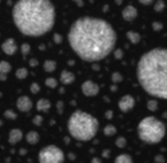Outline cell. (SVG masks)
<instances>
[{"instance_id":"obj_1","label":"cell","mask_w":167,"mask_h":163,"mask_svg":"<svg viewBox=\"0 0 167 163\" xmlns=\"http://www.w3.org/2000/svg\"><path fill=\"white\" fill-rule=\"evenodd\" d=\"M68 41L74 52L86 61H98L113 52L116 34L108 21L99 18L83 16L72 23Z\"/></svg>"},{"instance_id":"obj_2","label":"cell","mask_w":167,"mask_h":163,"mask_svg":"<svg viewBox=\"0 0 167 163\" xmlns=\"http://www.w3.org/2000/svg\"><path fill=\"white\" fill-rule=\"evenodd\" d=\"M17 29L26 36H42L55 24V6L49 0H20L12 9Z\"/></svg>"},{"instance_id":"obj_3","label":"cell","mask_w":167,"mask_h":163,"mask_svg":"<svg viewBox=\"0 0 167 163\" xmlns=\"http://www.w3.org/2000/svg\"><path fill=\"white\" fill-rule=\"evenodd\" d=\"M136 76L147 94L167 99V50L154 48L147 51L138 61Z\"/></svg>"},{"instance_id":"obj_4","label":"cell","mask_w":167,"mask_h":163,"mask_svg":"<svg viewBox=\"0 0 167 163\" xmlns=\"http://www.w3.org/2000/svg\"><path fill=\"white\" fill-rule=\"evenodd\" d=\"M99 122L95 117L84 111H75L68 119V132L79 142H88L96 135Z\"/></svg>"},{"instance_id":"obj_5","label":"cell","mask_w":167,"mask_h":163,"mask_svg":"<svg viewBox=\"0 0 167 163\" xmlns=\"http://www.w3.org/2000/svg\"><path fill=\"white\" fill-rule=\"evenodd\" d=\"M138 135L144 143L155 144L159 143L166 135V126L163 122L154 117L142 119L138 124Z\"/></svg>"},{"instance_id":"obj_6","label":"cell","mask_w":167,"mask_h":163,"mask_svg":"<svg viewBox=\"0 0 167 163\" xmlns=\"http://www.w3.org/2000/svg\"><path fill=\"white\" fill-rule=\"evenodd\" d=\"M64 152L58 146H47L39 151V163H63Z\"/></svg>"},{"instance_id":"obj_7","label":"cell","mask_w":167,"mask_h":163,"mask_svg":"<svg viewBox=\"0 0 167 163\" xmlns=\"http://www.w3.org/2000/svg\"><path fill=\"white\" fill-rule=\"evenodd\" d=\"M82 92L86 96H95L99 94V86L92 80H86L82 84Z\"/></svg>"},{"instance_id":"obj_8","label":"cell","mask_w":167,"mask_h":163,"mask_svg":"<svg viewBox=\"0 0 167 163\" xmlns=\"http://www.w3.org/2000/svg\"><path fill=\"white\" fill-rule=\"evenodd\" d=\"M135 106V99L131 95H124L120 100H119V110L122 112H128L131 111Z\"/></svg>"},{"instance_id":"obj_9","label":"cell","mask_w":167,"mask_h":163,"mask_svg":"<svg viewBox=\"0 0 167 163\" xmlns=\"http://www.w3.org/2000/svg\"><path fill=\"white\" fill-rule=\"evenodd\" d=\"M32 106H34V104H32V100L29 99L28 96H26V95L20 96V98L17 99V102H16L17 110L22 111V112H28V111L32 108Z\"/></svg>"},{"instance_id":"obj_10","label":"cell","mask_w":167,"mask_h":163,"mask_svg":"<svg viewBox=\"0 0 167 163\" xmlns=\"http://www.w3.org/2000/svg\"><path fill=\"white\" fill-rule=\"evenodd\" d=\"M1 50H3V52L7 54V55H14L17 51V44H16V41H15V39H12V38L7 39V40L1 44Z\"/></svg>"},{"instance_id":"obj_11","label":"cell","mask_w":167,"mask_h":163,"mask_svg":"<svg viewBox=\"0 0 167 163\" xmlns=\"http://www.w3.org/2000/svg\"><path fill=\"white\" fill-rule=\"evenodd\" d=\"M122 16L126 21H133L134 19L138 16V9L134 6H126L122 11Z\"/></svg>"},{"instance_id":"obj_12","label":"cell","mask_w":167,"mask_h":163,"mask_svg":"<svg viewBox=\"0 0 167 163\" xmlns=\"http://www.w3.org/2000/svg\"><path fill=\"white\" fill-rule=\"evenodd\" d=\"M22 138H23V132H22L19 128H14V130L9 131L8 142L11 143V144H16V143H19L22 140Z\"/></svg>"},{"instance_id":"obj_13","label":"cell","mask_w":167,"mask_h":163,"mask_svg":"<svg viewBox=\"0 0 167 163\" xmlns=\"http://www.w3.org/2000/svg\"><path fill=\"white\" fill-rule=\"evenodd\" d=\"M74 80H75V75H74L71 71L64 70L63 72L60 74V82H62V84L68 86V84H71V83H74Z\"/></svg>"},{"instance_id":"obj_14","label":"cell","mask_w":167,"mask_h":163,"mask_svg":"<svg viewBox=\"0 0 167 163\" xmlns=\"http://www.w3.org/2000/svg\"><path fill=\"white\" fill-rule=\"evenodd\" d=\"M39 139H40V138H39V134L36 131H29L28 134L26 135V140L29 144H36V143L39 142Z\"/></svg>"},{"instance_id":"obj_15","label":"cell","mask_w":167,"mask_h":163,"mask_svg":"<svg viewBox=\"0 0 167 163\" xmlns=\"http://www.w3.org/2000/svg\"><path fill=\"white\" fill-rule=\"evenodd\" d=\"M49 107H51V103H49V100H47V99H40V100H38V103H36L38 111H48Z\"/></svg>"},{"instance_id":"obj_16","label":"cell","mask_w":167,"mask_h":163,"mask_svg":"<svg viewBox=\"0 0 167 163\" xmlns=\"http://www.w3.org/2000/svg\"><path fill=\"white\" fill-rule=\"evenodd\" d=\"M127 39H128L131 43L138 44L139 41H140V34L134 32V31H127Z\"/></svg>"},{"instance_id":"obj_17","label":"cell","mask_w":167,"mask_h":163,"mask_svg":"<svg viewBox=\"0 0 167 163\" xmlns=\"http://www.w3.org/2000/svg\"><path fill=\"white\" fill-rule=\"evenodd\" d=\"M115 163H134V160L128 154H122L115 158Z\"/></svg>"},{"instance_id":"obj_18","label":"cell","mask_w":167,"mask_h":163,"mask_svg":"<svg viewBox=\"0 0 167 163\" xmlns=\"http://www.w3.org/2000/svg\"><path fill=\"white\" fill-rule=\"evenodd\" d=\"M43 68H44V71H47V72H54V71L56 70V61L46 60L43 64Z\"/></svg>"},{"instance_id":"obj_19","label":"cell","mask_w":167,"mask_h":163,"mask_svg":"<svg viewBox=\"0 0 167 163\" xmlns=\"http://www.w3.org/2000/svg\"><path fill=\"white\" fill-rule=\"evenodd\" d=\"M103 132H104L106 137H113V135L116 134V127L115 126H113V124H107L106 127H104Z\"/></svg>"},{"instance_id":"obj_20","label":"cell","mask_w":167,"mask_h":163,"mask_svg":"<svg viewBox=\"0 0 167 163\" xmlns=\"http://www.w3.org/2000/svg\"><path fill=\"white\" fill-rule=\"evenodd\" d=\"M9 71H11V64H9L8 61H6V60L0 61V74H4V75H7Z\"/></svg>"},{"instance_id":"obj_21","label":"cell","mask_w":167,"mask_h":163,"mask_svg":"<svg viewBox=\"0 0 167 163\" xmlns=\"http://www.w3.org/2000/svg\"><path fill=\"white\" fill-rule=\"evenodd\" d=\"M28 76V70L27 68H19L16 71V78L17 79H26Z\"/></svg>"},{"instance_id":"obj_22","label":"cell","mask_w":167,"mask_h":163,"mask_svg":"<svg viewBox=\"0 0 167 163\" xmlns=\"http://www.w3.org/2000/svg\"><path fill=\"white\" fill-rule=\"evenodd\" d=\"M46 86L48 88H56L58 82H56V79H55V78H47L46 79Z\"/></svg>"},{"instance_id":"obj_23","label":"cell","mask_w":167,"mask_h":163,"mask_svg":"<svg viewBox=\"0 0 167 163\" xmlns=\"http://www.w3.org/2000/svg\"><path fill=\"white\" fill-rule=\"evenodd\" d=\"M126 138H123V137H119V138H116V140H115V144H116V147H119V149H123V147H126Z\"/></svg>"},{"instance_id":"obj_24","label":"cell","mask_w":167,"mask_h":163,"mask_svg":"<svg viewBox=\"0 0 167 163\" xmlns=\"http://www.w3.org/2000/svg\"><path fill=\"white\" fill-rule=\"evenodd\" d=\"M4 117H6L7 119L15 120V119L17 118V114H16V112H14L12 110H7V111H4Z\"/></svg>"},{"instance_id":"obj_25","label":"cell","mask_w":167,"mask_h":163,"mask_svg":"<svg viewBox=\"0 0 167 163\" xmlns=\"http://www.w3.org/2000/svg\"><path fill=\"white\" fill-rule=\"evenodd\" d=\"M111 79H113L114 83H120V82L123 80V75H122L120 72H114L113 76H111Z\"/></svg>"},{"instance_id":"obj_26","label":"cell","mask_w":167,"mask_h":163,"mask_svg":"<svg viewBox=\"0 0 167 163\" xmlns=\"http://www.w3.org/2000/svg\"><path fill=\"white\" fill-rule=\"evenodd\" d=\"M147 108L150 111H156L158 110V103H156L155 100H148V102H147Z\"/></svg>"},{"instance_id":"obj_27","label":"cell","mask_w":167,"mask_h":163,"mask_svg":"<svg viewBox=\"0 0 167 163\" xmlns=\"http://www.w3.org/2000/svg\"><path fill=\"white\" fill-rule=\"evenodd\" d=\"M164 1H162V0H159V1H156L155 3V11L156 12H162L164 9Z\"/></svg>"},{"instance_id":"obj_28","label":"cell","mask_w":167,"mask_h":163,"mask_svg":"<svg viewBox=\"0 0 167 163\" xmlns=\"http://www.w3.org/2000/svg\"><path fill=\"white\" fill-rule=\"evenodd\" d=\"M29 51H31V47H29L28 43H23V44H22V52H23V55L29 54Z\"/></svg>"},{"instance_id":"obj_29","label":"cell","mask_w":167,"mask_h":163,"mask_svg":"<svg viewBox=\"0 0 167 163\" xmlns=\"http://www.w3.org/2000/svg\"><path fill=\"white\" fill-rule=\"evenodd\" d=\"M29 90H31L32 94H38L39 91H40V86H39L38 83H32V84H31V88H29Z\"/></svg>"},{"instance_id":"obj_30","label":"cell","mask_w":167,"mask_h":163,"mask_svg":"<svg viewBox=\"0 0 167 163\" xmlns=\"http://www.w3.org/2000/svg\"><path fill=\"white\" fill-rule=\"evenodd\" d=\"M42 123H43V117H40V115H36V117L34 118V124L35 126H40Z\"/></svg>"},{"instance_id":"obj_31","label":"cell","mask_w":167,"mask_h":163,"mask_svg":"<svg viewBox=\"0 0 167 163\" xmlns=\"http://www.w3.org/2000/svg\"><path fill=\"white\" fill-rule=\"evenodd\" d=\"M153 28H154V31H161V29H163V24L159 23V21H154Z\"/></svg>"},{"instance_id":"obj_32","label":"cell","mask_w":167,"mask_h":163,"mask_svg":"<svg viewBox=\"0 0 167 163\" xmlns=\"http://www.w3.org/2000/svg\"><path fill=\"white\" fill-rule=\"evenodd\" d=\"M114 55H115L116 59H122V58H123V51H122V50H115Z\"/></svg>"},{"instance_id":"obj_33","label":"cell","mask_w":167,"mask_h":163,"mask_svg":"<svg viewBox=\"0 0 167 163\" xmlns=\"http://www.w3.org/2000/svg\"><path fill=\"white\" fill-rule=\"evenodd\" d=\"M155 162L156 163H164V157H163V155H156V157H155Z\"/></svg>"},{"instance_id":"obj_34","label":"cell","mask_w":167,"mask_h":163,"mask_svg":"<svg viewBox=\"0 0 167 163\" xmlns=\"http://www.w3.org/2000/svg\"><path fill=\"white\" fill-rule=\"evenodd\" d=\"M54 40H55V41H56V43L59 44V43H62V40H63V38H62V36L59 35V34H56V35L54 36Z\"/></svg>"},{"instance_id":"obj_35","label":"cell","mask_w":167,"mask_h":163,"mask_svg":"<svg viewBox=\"0 0 167 163\" xmlns=\"http://www.w3.org/2000/svg\"><path fill=\"white\" fill-rule=\"evenodd\" d=\"M29 66H31V67H36V66H38V59H31V60H29Z\"/></svg>"},{"instance_id":"obj_36","label":"cell","mask_w":167,"mask_h":163,"mask_svg":"<svg viewBox=\"0 0 167 163\" xmlns=\"http://www.w3.org/2000/svg\"><path fill=\"white\" fill-rule=\"evenodd\" d=\"M140 3L143 4V6H153L154 1H153V0H148V1H147V0H142Z\"/></svg>"},{"instance_id":"obj_37","label":"cell","mask_w":167,"mask_h":163,"mask_svg":"<svg viewBox=\"0 0 167 163\" xmlns=\"http://www.w3.org/2000/svg\"><path fill=\"white\" fill-rule=\"evenodd\" d=\"M58 110H59V112L63 111V102H58Z\"/></svg>"},{"instance_id":"obj_38","label":"cell","mask_w":167,"mask_h":163,"mask_svg":"<svg viewBox=\"0 0 167 163\" xmlns=\"http://www.w3.org/2000/svg\"><path fill=\"white\" fill-rule=\"evenodd\" d=\"M106 118H107V119H111V118H113V111H107V112H106Z\"/></svg>"},{"instance_id":"obj_39","label":"cell","mask_w":167,"mask_h":163,"mask_svg":"<svg viewBox=\"0 0 167 163\" xmlns=\"http://www.w3.org/2000/svg\"><path fill=\"white\" fill-rule=\"evenodd\" d=\"M91 163H102V160L99 159V158H92Z\"/></svg>"},{"instance_id":"obj_40","label":"cell","mask_w":167,"mask_h":163,"mask_svg":"<svg viewBox=\"0 0 167 163\" xmlns=\"http://www.w3.org/2000/svg\"><path fill=\"white\" fill-rule=\"evenodd\" d=\"M108 155H110V150H104V151H103V157L107 158Z\"/></svg>"},{"instance_id":"obj_41","label":"cell","mask_w":167,"mask_h":163,"mask_svg":"<svg viewBox=\"0 0 167 163\" xmlns=\"http://www.w3.org/2000/svg\"><path fill=\"white\" fill-rule=\"evenodd\" d=\"M7 79V75H4V74H0V80H6Z\"/></svg>"},{"instance_id":"obj_42","label":"cell","mask_w":167,"mask_h":163,"mask_svg":"<svg viewBox=\"0 0 167 163\" xmlns=\"http://www.w3.org/2000/svg\"><path fill=\"white\" fill-rule=\"evenodd\" d=\"M92 68H94V70H96V71H98V70H99V66H98V64H94V66H92Z\"/></svg>"},{"instance_id":"obj_43","label":"cell","mask_w":167,"mask_h":163,"mask_svg":"<svg viewBox=\"0 0 167 163\" xmlns=\"http://www.w3.org/2000/svg\"><path fill=\"white\" fill-rule=\"evenodd\" d=\"M0 126H1V120H0Z\"/></svg>"}]
</instances>
